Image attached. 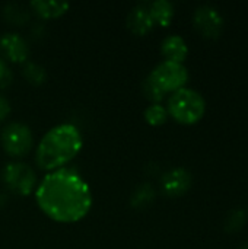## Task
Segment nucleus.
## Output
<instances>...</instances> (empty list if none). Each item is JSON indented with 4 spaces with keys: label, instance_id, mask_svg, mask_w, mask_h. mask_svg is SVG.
<instances>
[{
    "label": "nucleus",
    "instance_id": "13",
    "mask_svg": "<svg viewBox=\"0 0 248 249\" xmlns=\"http://www.w3.org/2000/svg\"><path fill=\"white\" fill-rule=\"evenodd\" d=\"M149 12L153 18V22L161 25H168L174 15V7L168 0H156L149 6Z\"/></svg>",
    "mask_w": 248,
    "mask_h": 249
},
{
    "label": "nucleus",
    "instance_id": "14",
    "mask_svg": "<svg viewBox=\"0 0 248 249\" xmlns=\"http://www.w3.org/2000/svg\"><path fill=\"white\" fill-rule=\"evenodd\" d=\"M155 197V191L152 188L151 184H142L139 185L133 196H132V204L134 207H145L146 204H149Z\"/></svg>",
    "mask_w": 248,
    "mask_h": 249
},
{
    "label": "nucleus",
    "instance_id": "2",
    "mask_svg": "<svg viewBox=\"0 0 248 249\" xmlns=\"http://www.w3.org/2000/svg\"><path fill=\"white\" fill-rule=\"evenodd\" d=\"M82 147V136L72 124H60L51 128L39 142L37 162L42 169H56L77 155Z\"/></svg>",
    "mask_w": 248,
    "mask_h": 249
},
{
    "label": "nucleus",
    "instance_id": "6",
    "mask_svg": "<svg viewBox=\"0 0 248 249\" xmlns=\"http://www.w3.org/2000/svg\"><path fill=\"white\" fill-rule=\"evenodd\" d=\"M1 144L9 155H25L32 146L31 130L22 123H10L1 131Z\"/></svg>",
    "mask_w": 248,
    "mask_h": 249
},
{
    "label": "nucleus",
    "instance_id": "21",
    "mask_svg": "<svg viewBox=\"0 0 248 249\" xmlns=\"http://www.w3.org/2000/svg\"><path fill=\"white\" fill-rule=\"evenodd\" d=\"M9 79H10V73L0 58V83H6V82H9Z\"/></svg>",
    "mask_w": 248,
    "mask_h": 249
},
{
    "label": "nucleus",
    "instance_id": "11",
    "mask_svg": "<svg viewBox=\"0 0 248 249\" xmlns=\"http://www.w3.org/2000/svg\"><path fill=\"white\" fill-rule=\"evenodd\" d=\"M189 48L180 35H170L162 41V54L170 61L181 63L187 57Z\"/></svg>",
    "mask_w": 248,
    "mask_h": 249
},
{
    "label": "nucleus",
    "instance_id": "7",
    "mask_svg": "<svg viewBox=\"0 0 248 249\" xmlns=\"http://www.w3.org/2000/svg\"><path fill=\"white\" fill-rule=\"evenodd\" d=\"M194 26L199 32L208 38H216L221 35L224 28V18L218 9L209 4H203L194 12Z\"/></svg>",
    "mask_w": 248,
    "mask_h": 249
},
{
    "label": "nucleus",
    "instance_id": "3",
    "mask_svg": "<svg viewBox=\"0 0 248 249\" xmlns=\"http://www.w3.org/2000/svg\"><path fill=\"white\" fill-rule=\"evenodd\" d=\"M205 99L203 96L189 88H181L172 93L168 101L170 114L184 124H193L199 121L205 114Z\"/></svg>",
    "mask_w": 248,
    "mask_h": 249
},
{
    "label": "nucleus",
    "instance_id": "17",
    "mask_svg": "<svg viewBox=\"0 0 248 249\" xmlns=\"http://www.w3.org/2000/svg\"><path fill=\"white\" fill-rule=\"evenodd\" d=\"M145 118L153 125L162 124L167 120V109L159 104H152L145 109Z\"/></svg>",
    "mask_w": 248,
    "mask_h": 249
},
{
    "label": "nucleus",
    "instance_id": "8",
    "mask_svg": "<svg viewBox=\"0 0 248 249\" xmlns=\"http://www.w3.org/2000/svg\"><path fill=\"white\" fill-rule=\"evenodd\" d=\"M162 190L170 197H177L184 194L191 184V175L184 168H175L162 177Z\"/></svg>",
    "mask_w": 248,
    "mask_h": 249
},
{
    "label": "nucleus",
    "instance_id": "9",
    "mask_svg": "<svg viewBox=\"0 0 248 249\" xmlns=\"http://www.w3.org/2000/svg\"><path fill=\"white\" fill-rule=\"evenodd\" d=\"M0 50L13 61H25L29 53L25 39L18 34H4L0 38Z\"/></svg>",
    "mask_w": 248,
    "mask_h": 249
},
{
    "label": "nucleus",
    "instance_id": "20",
    "mask_svg": "<svg viewBox=\"0 0 248 249\" xmlns=\"http://www.w3.org/2000/svg\"><path fill=\"white\" fill-rule=\"evenodd\" d=\"M10 112V105L7 102V99L4 96L0 95V121Z\"/></svg>",
    "mask_w": 248,
    "mask_h": 249
},
{
    "label": "nucleus",
    "instance_id": "12",
    "mask_svg": "<svg viewBox=\"0 0 248 249\" xmlns=\"http://www.w3.org/2000/svg\"><path fill=\"white\" fill-rule=\"evenodd\" d=\"M31 6L38 15L44 18H56L67 10L69 3L58 0H34L31 1Z\"/></svg>",
    "mask_w": 248,
    "mask_h": 249
},
{
    "label": "nucleus",
    "instance_id": "22",
    "mask_svg": "<svg viewBox=\"0 0 248 249\" xmlns=\"http://www.w3.org/2000/svg\"><path fill=\"white\" fill-rule=\"evenodd\" d=\"M237 249H248V242H246V244H243L241 247H238Z\"/></svg>",
    "mask_w": 248,
    "mask_h": 249
},
{
    "label": "nucleus",
    "instance_id": "19",
    "mask_svg": "<svg viewBox=\"0 0 248 249\" xmlns=\"http://www.w3.org/2000/svg\"><path fill=\"white\" fill-rule=\"evenodd\" d=\"M244 212L240 210V209H234L232 212L228 213L227 216V220H225V229L229 231V232H235L238 231L243 225H244Z\"/></svg>",
    "mask_w": 248,
    "mask_h": 249
},
{
    "label": "nucleus",
    "instance_id": "18",
    "mask_svg": "<svg viewBox=\"0 0 248 249\" xmlns=\"http://www.w3.org/2000/svg\"><path fill=\"white\" fill-rule=\"evenodd\" d=\"M143 92H145V95L149 98V99H152V101H161L164 96H165V92L161 89V86L152 79V76L149 74L145 80H143Z\"/></svg>",
    "mask_w": 248,
    "mask_h": 249
},
{
    "label": "nucleus",
    "instance_id": "15",
    "mask_svg": "<svg viewBox=\"0 0 248 249\" xmlns=\"http://www.w3.org/2000/svg\"><path fill=\"white\" fill-rule=\"evenodd\" d=\"M23 76L31 82V83H35V85H39L45 80L47 77V73H45V69L38 64V63H26L25 67H23Z\"/></svg>",
    "mask_w": 248,
    "mask_h": 249
},
{
    "label": "nucleus",
    "instance_id": "5",
    "mask_svg": "<svg viewBox=\"0 0 248 249\" xmlns=\"http://www.w3.org/2000/svg\"><path fill=\"white\" fill-rule=\"evenodd\" d=\"M3 181L13 193L26 196L34 190L37 178L28 165L22 162H13L3 169Z\"/></svg>",
    "mask_w": 248,
    "mask_h": 249
},
{
    "label": "nucleus",
    "instance_id": "16",
    "mask_svg": "<svg viewBox=\"0 0 248 249\" xmlns=\"http://www.w3.org/2000/svg\"><path fill=\"white\" fill-rule=\"evenodd\" d=\"M4 16H6V19H9L10 22L18 23V25L26 22L28 18H29L28 12H26L22 6H19V4H16V3H9V4H6V7H4Z\"/></svg>",
    "mask_w": 248,
    "mask_h": 249
},
{
    "label": "nucleus",
    "instance_id": "1",
    "mask_svg": "<svg viewBox=\"0 0 248 249\" xmlns=\"http://www.w3.org/2000/svg\"><path fill=\"white\" fill-rule=\"evenodd\" d=\"M41 210L57 222H76L91 209L88 184L73 169H57L48 174L37 188Z\"/></svg>",
    "mask_w": 248,
    "mask_h": 249
},
{
    "label": "nucleus",
    "instance_id": "4",
    "mask_svg": "<svg viewBox=\"0 0 248 249\" xmlns=\"http://www.w3.org/2000/svg\"><path fill=\"white\" fill-rule=\"evenodd\" d=\"M151 76L161 86V89L164 92L181 89L183 85L189 79L187 69L181 63H175V61H170V60L159 63L153 69Z\"/></svg>",
    "mask_w": 248,
    "mask_h": 249
},
{
    "label": "nucleus",
    "instance_id": "10",
    "mask_svg": "<svg viewBox=\"0 0 248 249\" xmlns=\"http://www.w3.org/2000/svg\"><path fill=\"white\" fill-rule=\"evenodd\" d=\"M153 18L149 12V6L146 4H137L133 7L127 16V25L134 34H146L153 28Z\"/></svg>",
    "mask_w": 248,
    "mask_h": 249
}]
</instances>
